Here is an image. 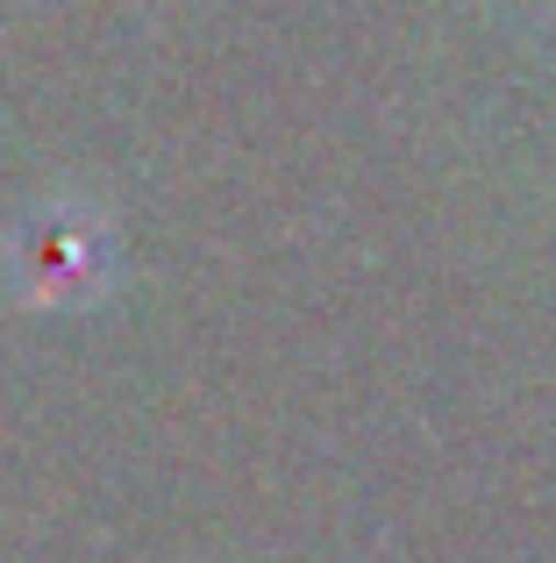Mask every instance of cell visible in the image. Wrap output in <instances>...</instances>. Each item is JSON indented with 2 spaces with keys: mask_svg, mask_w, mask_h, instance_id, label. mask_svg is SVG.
<instances>
[{
  "mask_svg": "<svg viewBox=\"0 0 556 563\" xmlns=\"http://www.w3.org/2000/svg\"><path fill=\"white\" fill-rule=\"evenodd\" d=\"M108 278V235L71 207H51L22 229V286L36 300H86Z\"/></svg>",
  "mask_w": 556,
  "mask_h": 563,
  "instance_id": "obj_1",
  "label": "cell"
}]
</instances>
